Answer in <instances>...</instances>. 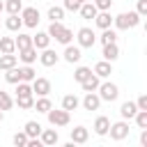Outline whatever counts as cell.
I'll return each instance as SVG.
<instances>
[{"instance_id":"obj_33","label":"cell","mask_w":147,"mask_h":147,"mask_svg":"<svg viewBox=\"0 0 147 147\" xmlns=\"http://www.w3.org/2000/svg\"><path fill=\"white\" fill-rule=\"evenodd\" d=\"M62 16H64V9H62V7H51V9H48V18H51V21H60Z\"/></svg>"},{"instance_id":"obj_40","label":"cell","mask_w":147,"mask_h":147,"mask_svg":"<svg viewBox=\"0 0 147 147\" xmlns=\"http://www.w3.org/2000/svg\"><path fill=\"white\" fill-rule=\"evenodd\" d=\"M14 145H18V147L28 145V133H16L14 136Z\"/></svg>"},{"instance_id":"obj_27","label":"cell","mask_w":147,"mask_h":147,"mask_svg":"<svg viewBox=\"0 0 147 147\" xmlns=\"http://www.w3.org/2000/svg\"><path fill=\"white\" fill-rule=\"evenodd\" d=\"M25 133H28L30 138L39 136V133H41V124H39V122H28V124H25Z\"/></svg>"},{"instance_id":"obj_22","label":"cell","mask_w":147,"mask_h":147,"mask_svg":"<svg viewBox=\"0 0 147 147\" xmlns=\"http://www.w3.org/2000/svg\"><path fill=\"white\" fill-rule=\"evenodd\" d=\"M11 67H16V55L14 53H5L0 57V69H11Z\"/></svg>"},{"instance_id":"obj_44","label":"cell","mask_w":147,"mask_h":147,"mask_svg":"<svg viewBox=\"0 0 147 147\" xmlns=\"http://www.w3.org/2000/svg\"><path fill=\"white\" fill-rule=\"evenodd\" d=\"M147 11V0H138V14H145Z\"/></svg>"},{"instance_id":"obj_31","label":"cell","mask_w":147,"mask_h":147,"mask_svg":"<svg viewBox=\"0 0 147 147\" xmlns=\"http://www.w3.org/2000/svg\"><path fill=\"white\" fill-rule=\"evenodd\" d=\"M34 108H37V110H41V113H46V110L51 108V99H48V96L44 94V96H41L39 101H34Z\"/></svg>"},{"instance_id":"obj_20","label":"cell","mask_w":147,"mask_h":147,"mask_svg":"<svg viewBox=\"0 0 147 147\" xmlns=\"http://www.w3.org/2000/svg\"><path fill=\"white\" fill-rule=\"evenodd\" d=\"M71 140H74V142H85V140H87V129H85V126L71 129Z\"/></svg>"},{"instance_id":"obj_35","label":"cell","mask_w":147,"mask_h":147,"mask_svg":"<svg viewBox=\"0 0 147 147\" xmlns=\"http://www.w3.org/2000/svg\"><path fill=\"white\" fill-rule=\"evenodd\" d=\"M5 78H7V83H18L21 80V74H18L16 67H11V69H7V76Z\"/></svg>"},{"instance_id":"obj_30","label":"cell","mask_w":147,"mask_h":147,"mask_svg":"<svg viewBox=\"0 0 147 147\" xmlns=\"http://www.w3.org/2000/svg\"><path fill=\"white\" fill-rule=\"evenodd\" d=\"M90 74H92V69H87V67H78V69H76V74H74V78H76L78 83H83Z\"/></svg>"},{"instance_id":"obj_17","label":"cell","mask_w":147,"mask_h":147,"mask_svg":"<svg viewBox=\"0 0 147 147\" xmlns=\"http://www.w3.org/2000/svg\"><path fill=\"white\" fill-rule=\"evenodd\" d=\"M80 85H83V90H85V92H94V90L99 87V78H96L94 74H90V76H87Z\"/></svg>"},{"instance_id":"obj_49","label":"cell","mask_w":147,"mask_h":147,"mask_svg":"<svg viewBox=\"0 0 147 147\" xmlns=\"http://www.w3.org/2000/svg\"><path fill=\"white\" fill-rule=\"evenodd\" d=\"M78 2H85V0H78Z\"/></svg>"},{"instance_id":"obj_18","label":"cell","mask_w":147,"mask_h":147,"mask_svg":"<svg viewBox=\"0 0 147 147\" xmlns=\"http://www.w3.org/2000/svg\"><path fill=\"white\" fill-rule=\"evenodd\" d=\"M99 103H101V99H99L96 94H92V92H87V96H85V101H83V106H85L87 110H96V108H99Z\"/></svg>"},{"instance_id":"obj_11","label":"cell","mask_w":147,"mask_h":147,"mask_svg":"<svg viewBox=\"0 0 147 147\" xmlns=\"http://www.w3.org/2000/svg\"><path fill=\"white\" fill-rule=\"evenodd\" d=\"M48 39H51L48 32H37V34L32 37V46H34V48H46V46H48Z\"/></svg>"},{"instance_id":"obj_47","label":"cell","mask_w":147,"mask_h":147,"mask_svg":"<svg viewBox=\"0 0 147 147\" xmlns=\"http://www.w3.org/2000/svg\"><path fill=\"white\" fill-rule=\"evenodd\" d=\"M2 9H5V5H2V0H0V11H2Z\"/></svg>"},{"instance_id":"obj_28","label":"cell","mask_w":147,"mask_h":147,"mask_svg":"<svg viewBox=\"0 0 147 147\" xmlns=\"http://www.w3.org/2000/svg\"><path fill=\"white\" fill-rule=\"evenodd\" d=\"M23 25V18H18V14H11L9 18H7V28L9 30H18Z\"/></svg>"},{"instance_id":"obj_42","label":"cell","mask_w":147,"mask_h":147,"mask_svg":"<svg viewBox=\"0 0 147 147\" xmlns=\"http://www.w3.org/2000/svg\"><path fill=\"white\" fill-rule=\"evenodd\" d=\"M136 106H138V110H147V96H145V94H140V96H138V101H136Z\"/></svg>"},{"instance_id":"obj_24","label":"cell","mask_w":147,"mask_h":147,"mask_svg":"<svg viewBox=\"0 0 147 147\" xmlns=\"http://www.w3.org/2000/svg\"><path fill=\"white\" fill-rule=\"evenodd\" d=\"M41 142H44V145H55V142H57V131L46 129V131L41 133Z\"/></svg>"},{"instance_id":"obj_1","label":"cell","mask_w":147,"mask_h":147,"mask_svg":"<svg viewBox=\"0 0 147 147\" xmlns=\"http://www.w3.org/2000/svg\"><path fill=\"white\" fill-rule=\"evenodd\" d=\"M48 34H51V37H55V39H57V41H62V44H69V41H71V37H74V34H71V30H69V28H64L60 21H53V23H51Z\"/></svg>"},{"instance_id":"obj_39","label":"cell","mask_w":147,"mask_h":147,"mask_svg":"<svg viewBox=\"0 0 147 147\" xmlns=\"http://www.w3.org/2000/svg\"><path fill=\"white\" fill-rule=\"evenodd\" d=\"M16 92H18V96H25V94H32V87L25 80H18V90Z\"/></svg>"},{"instance_id":"obj_41","label":"cell","mask_w":147,"mask_h":147,"mask_svg":"<svg viewBox=\"0 0 147 147\" xmlns=\"http://www.w3.org/2000/svg\"><path fill=\"white\" fill-rule=\"evenodd\" d=\"M80 5L83 2H78V0H64V9H71V11H76Z\"/></svg>"},{"instance_id":"obj_6","label":"cell","mask_w":147,"mask_h":147,"mask_svg":"<svg viewBox=\"0 0 147 147\" xmlns=\"http://www.w3.org/2000/svg\"><path fill=\"white\" fill-rule=\"evenodd\" d=\"M94 39H96V34L90 28H80L78 30V44L80 46H94Z\"/></svg>"},{"instance_id":"obj_38","label":"cell","mask_w":147,"mask_h":147,"mask_svg":"<svg viewBox=\"0 0 147 147\" xmlns=\"http://www.w3.org/2000/svg\"><path fill=\"white\" fill-rule=\"evenodd\" d=\"M18 74H21V80H34V71L30 67H21Z\"/></svg>"},{"instance_id":"obj_48","label":"cell","mask_w":147,"mask_h":147,"mask_svg":"<svg viewBox=\"0 0 147 147\" xmlns=\"http://www.w3.org/2000/svg\"><path fill=\"white\" fill-rule=\"evenodd\" d=\"M0 119H2V110H0Z\"/></svg>"},{"instance_id":"obj_16","label":"cell","mask_w":147,"mask_h":147,"mask_svg":"<svg viewBox=\"0 0 147 147\" xmlns=\"http://www.w3.org/2000/svg\"><path fill=\"white\" fill-rule=\"evenodd\" d=\"M21 60H23V62H28V64H30V62H34V60H37V48H34V46L21 48Z\"/></svg>"},{"instance_id":"obj_14","label":"cell","mask_w":147,"mask_h":147,"mask_svg":"<svg viewBox=\"0 0 147 147\" xmlns=\"http://www.w3.org/2000/svg\"><path fill=\"white\" fill-rule=\"evenodd\" d=\"M108 126H110V119L108 117H96V122H94V131L99 133V136H103V133H108Z\"/></svg>"},{"instance_id":"obj_7","label":"cell","mask_w":147,"mask_h":147,"mask_svg":"<svg viewBox=\"0 0 147 147\" xmlns=\"http://www.w3.org/2000/svg\"><path fill=\"white\" fill-rule=\"evenodd\" d=\"M32 92H37V94H48L51 92V80L48 78H34V83H32Z\"/></svg>"},{"instance_id":"obj_4","label":"cell","mask_w":147,"mask_h":147,"mask_svg":"<svg viewBox=\"0 0 147 147\" xmlns=\"http://www.w3.org/2000/svg\"><path fill=\"white\" fill-rule=\"evenodd\" d=\"M108 131H110V138L122 140V138H126V136H129V124H126V122H115V124H110V126H108Z\"/></svg>"},{"instance_id":"obj_46","label":"cell","mask_w":147,"mask_h":147,"mask_svg":"<svg viewBox=\"0 0 147 147\" xmlns=\"http://www.w3.org/2000/svg\"><path fill=\"white\" fill-rule=\"evenodd\" d=\"M140 142H142V145H147V131H142V136H140Z\"/></svg>"},{"instance_id":"obj_23","label":"cell","mask_w":147,"mask_h":147,"mask_svg":"<svg viewBox=\"0 0 147 147\" xmlns=\"http://www.w3.org/2000/svg\"><path fill=\"white\" fill-rule=\"evenodd\" d=\"M94 74H96V76H108V74H110V62H108V60L96 62V64H94Z\"/></svg>"},{"instance_id":"obj_25","label":"cell","mask_w":147,"mask_h":147,"mask_svg":"<svg viewBox=\"0 0 147 147\" xmlns=\"http://www.w3.org/2000/svg\"><path fill=\"white\" fill-rule=\"evenodd\" d=\"M14 44H16L18 51H21V48H28V46H32V37H30V34H18V37L14 39Z\"/></svg>"},{"instance_id":"obj_37","label":"cell","mask_w":147,"mask_h":147,"mask_svg":"<svg viewBox=\"0 0 147 147\" xmlns=\"http://www.w3.org/2000/svg\"><path fill=\"white\" fill-rule=\"evenodd\" d=\"M133 117H136V122H138V126H140V129H145V126H147V110H136V115H133Z\"/></svg>"},{"instance_id":"obj_13","label":"cell","mask_w":147,"mask_h":147,"mask_svg":"<svg viewBox=\"0 0 147 147\" xmlns=\"http://www.w3.org/2000/svg\"><path fill=\"white\" fill-rule=\"evenodd\" d=\"M64 60L71 62V64L78 62V60H80V48H78V46H67V51H64Z\"/></svg>"},{"instance_id":"obj_29","label":"cell","mask_w":147,"mask_h":147,"mask_svg":"<svg viewBox=\"0 0 147 147\" xmlns=\"http://www.w3.org/2000/svg\"><path fill=\"white\" fill-rule=\"evenodd\" d=\"M11 103H14V101H11V96H9L7 92H2V90H0V110H9V108H11Z\"/></svg>"},{"instance_id":"obj_43","label":"cell","mask_w":147,"mask_h":147,"mask_svg":"<svg viewBox=\"0 0 147 147\" xmlns=\"http://www.w3.org/2000/svg\"><path fill=\"white\" fill-rule=\"evenodd\" d=\"M94 7L96 9H108L110 7V0H94Z\"/></svg>"},{"instance_id":"obj_10","label":"cell","mask_w":147,"mask_h":147,"mask_svg":"<svg viewBox=\"0 0 147 147\" xmlns=\"http://www.w3.org/2000/svg\"><path fill=\"white\" fill-rule=\"evenodd\" d=\"M39 60H41V64L53 67V64L57 62V53H55V51H51V48H44V53L39 55Z\"/></svg>"},{"instance_id":"obj_19","label":"cell","mask_w":147,"mask_h":147,"mask_svg":"<svg viewBox=\"0 0 147 147\" xmlns=\"http://www.w3.org/2000/svg\"><path fill=\"white\" fill-rule=\"evenodd\" d=\"M136 110H138V106H136L133 101H124V103H122V108H119L122 117H129V119H131V117L136 115Z\"/></svg>"},{"instance_id":"obj_3","label":"cell","mask_w":147,"mask_h":147,"mask_svg":"<svg viewBox=\"0 0 147 147\" xmlns=\"http://www.w3.org/2000/svg\"><path fill=\"white\" fill-rule=\"evenodd\" d=\"M48 113V119H51V124H57V126H64V124H69V110H53V108H48L46 110Z\"/></svg>"},{"instance_id":"obj_12","label":"cell","mask_w":147,"mask_h":147,"mask_svg":"<svg viewBox=\"0 0 147 147\" xmlns=\"http://www.w3.org/2000/svg\"><path fill=\"white\" fill-rule=\"evenodd\" d=\"M78 9H80L83 18H94V16H96V11H99V9L94 7V2H83V5L78 7Z\"/></svg>"},{"instance_id":"obj_45","label":"cell","mask_w":147,"mask_h":147,"mask_svg":"<svg viewBox=\"0 0 147 147\" xmlns=\"http://www.w3.org/2000/svg\"><path fill=\"white\" fill-rule=\"evenodd\" d=\"M28 147H41V140H34L32 138V140H28Z\"/></svg>"},{"instance_id":"obj_2","label":"cell","mask_w":147,"mask_h":147,"mask_svg":"<svg viewBox=\"0 0 147 147\" xmlns=\"http://www.w3.org/2000/svg\"><path fill=\"white\" fill-rule=\"evenodd\" d=\"M138 21H140V14H138V11H124V14L115 16V25L122 28V30H126V28H136Z\"/></svg>"},{"instance_id":"obj_26","label":"cell","mask_w":147,"mask_h":147,"mask_svg":"<svg viewBox=\"0 0 147 147\" xmlns=\"http://www.w3.org/2000/svg\"><path fill=\"white\" fill-rule=\"evenodd\" d=\"M62 108H64V110H76V108H78V99H76L74 94H67V96L62 99Z\"/></svg>"},{"instance_id":"obj_15","label":"cell","mask_w":147,"mask_h":147,"mask_svg":"<svg viewBox=\"0 0 147 147\" xmlns=\"http://www.w3.org/2000/svg\"><path fill=\"white\" fill-rule=\"evenodd\" d=\"M94 21H96V25H99V28H110V21H113V16H110V14H108V11L103 9L101 14L96 11V16H94Z\"/></svg>"},{"instance_id":"obj_5","label":"cell","mask_w":147,"mask_h":147,"mask_svg":"<svg viewBox=\"0 0 147 147\" xmlns=\"http://www.w3.org/2000/svg\"><path fill=\"white\" fill-rule=\"evenodd\" d=\"M23 14H21V18H23V23L25 25H30V28H34L37 23H39V9H34V7H25V9H21Z\"/></svg>"},{"instance_id":"obj_32","label":"cell","mask_w":147,"mask_h":147,"mask_svg":"<svg viewBox=\"0 0 147 147\" xmlns=\"http://www.w3.org/2000/svg\"><path fill=\"white\" fill-rule=\"evenodd\" d=\"M5 7H7V11H9V14H18V11L23 9L21 0H7V5H5Z\"/></svg>"},{"instance_id":"obj_8","label":"cell","mask_w":147,"mask_h":147,"mask_svg":"<svg viewBox=\"0 0 147 147\" xmlns=\"http://www.w3.org/2000/svg\"><path fill=\"white\" fill-rule=\"evenodd\" d=\"M99 87H101V99H106V101L117 99V85H115V83H103V85H99Z\"/></svg>"},{"instance_id":"obj_34","label":"cell","mask_w":147,"mask_h":147,"mask_svg":"<svg viewBox=\"0 0 147 147\" xmlns=\"http://www.w3.org/2000/svg\"><path fill=\"white\" fill-rule=\"evenodd\" d=\"M117 39V34L110 30V28H103V34H101V44H110V41H115Z\"/></svg>"},{"instance_id":"obj_9","label":"cell","mask_w":147,"mask_h":147,"mask_svg":"<svg viewBox=\"0 0 147 147\" xmlns=\"http://www.w3.org/2000/svg\"><path fill=\"white\" fill-rule=\"evenodd\" d=\"M117 55H119V48H117V44H115V41H110V44H103V57H106L108 62H113Z\"/></svg>"},{"instance_id":"obj_36","label":"cell","mask_w":147,"mask_h":147,"mask_svg":"<svg viewBox=\"0 0 147 147\" xmlns=\"http://www.w3.org/2000/svg\"><path fill=\"white\" fill-rule=\"evenodd\" d=\"M32 106H34V99H32V94L18 96V108H32Z\"/></svg>"},{"instance_id":"obj_21","label":"cell","mask_w":147,"mask_h":147,"mask_svg":"<svg viewBox=\"0 0 147 147\" xmlns=\"http://www.w3.org/2000/svg\"><path fill=\"white\" fill-rule=\"evenodd\" d=\"M0 51L2 53H14L16 51V44L11 37H0Z\"/></svg>"}]
</instances>
